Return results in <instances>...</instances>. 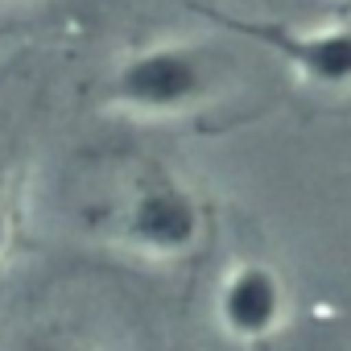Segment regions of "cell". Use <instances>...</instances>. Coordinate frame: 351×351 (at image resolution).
I'll return each mask as SVG.
<instances>
[{
	"label": "cell",
	"mask_w": 351,
	"mask_h": 351,
	"mask_svg": "<svg viewBox=\"0 0 351 351\" xmlns=\"http://www.w3.org/2000/svg\"><path fill=\"white\" fill-rule=\"evenodd\" d=\"M112 236L153 265L191 261L207 240V203L169 165H145L116 207Z\"/></svg>",
	"instance_id": "1"
},
{
	"label": "cell",
	"mask_w": 351,
	"mask_h": 351,
	"mask_svg": "<svg viewBox=\"0 0 351 351\" xmlns=\"http://www.w3.org/2000/svg\"><path fill=\"white\" fill-rule=\"evenodd\" d=\"M215 91V62L199 42L161 38L128 50L112 75H108V104L145 116V120H169L186 116L199 104H207Z\"/></svg>",
	"instance_id": "2"
},
{
	"label": "cell",
	"mask_w": 351,
	"mask_h": 351,
	"mask_svg": "<svg viewBox=\"0 0 351 351\" xmlns=\"http://www.w3.org/2000/svg\"><path fill=\"white\" fill-rule=\"evenodd\" d=\"M215 21L261 42L310 91L322 95L351 91V21L335 25H285V21H244V17H215Z\"/></svg>",
	"instance_id": "3"
},
{
	"label": "cell",
	"mask_w": 351,
	"mask_h": 351,
	"mask_svg": "<svg viewBox=\"0 0 351 351\" xmlns=\"http://www.w3.org/2000/svg\"><path fill=\"white\" fill-rule=\"evenodd\" d=\"M211 314H215V326L232 343H244V347L269 343L281 335L289 318V285L277 273V265L244 256L228 265L223 277L215 281Z\"/></svg>",
	"instance_id": "4"
},
{
	"label": "cell",
	"mask_w": 351,
	"mask_h": 351,
	"mask_svg": "<svg viewBox=\"0 0 351 351\" xmlns=\"http://www.w3.org/2000/svg\"><path fill=\"white\" fill-rule=\"evenodd\" d=\"M13 351H95V347L66 326H38V330H25L13 343Z\"/></svg>",
	"instance_id": "5"
},
{
	"label": "cell",
	"mask_w": 351,
	"mask_h": 351,
	"mask_svg": "<svg viewBox=\"0 0 351 351\" xmlns=\"http://www.w3.org/2000/svg\"><path fill=\"white\" fill-rule=\"evenodd\" d=\"M13 236H17V186H13L9 165L0 161V265L9 261Z\"/></svg>",
	"instance_id": "6"
}]
</instances>
